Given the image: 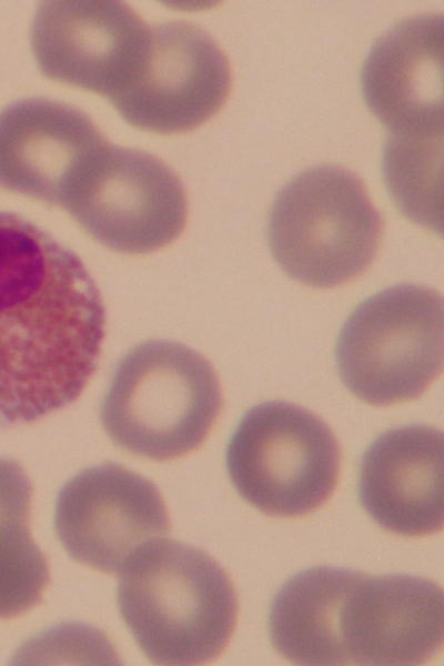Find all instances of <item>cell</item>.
Masks as SVG:
<instances>
[{"mask_svg":"<svg viewBox=\"0 0 444 666\" xmlns=\"http://www.w3.org/2000/svg\"><path fill=\"white\" fill-rule=\"evenodd\" d=\"M120 575V613L151 662L199 665L224 650L238 601L229 576L205 552L161 538Z\"/></svg>","mask_w":444,"mask_h":666,"instance_id":"7a4b0ae2","label":"cell"},{"mask_svg":"<svg viewBox=\"0 0 444 666\" xmlns=\"http://www.w3.org/2000/svg\"><path fill=\"white\" fill-rule=\"evenodd\" d=\"M443 133L389 135L383 174L397 208L412 221L441 233Z\"/></svg>","mask_w":444,"mask_h":666,"instance_id":"e0dca14e","label":"cell"},{"mask_svg":"<svg viewBox=\"0 0 444 666\" xmlns=\"http://www.w3.org/2000/svg\"><path fill=\"white\" fill-rule=\"evenodd\" d=\"M443 592L414 575L356 572L337 612L342 665H418L442 647Z\"/></svg>","mask_w":444,"mask_h":666,"instance_id":"8fae6325","label":"cell"},{"mask_svg":"<svg viewBox=\"0 0 444 666\" xmlns=\"http://www.w3.org/2000/svg\"><path fill=\"white\" fill-rule=\"evenodd\" d=\"M366 105L391 135L443 132V19L414 16L373 44L361 73Z\"/></svg>","mask_w":444,"mask_h":666,"instance_id":"4fadbf2b","label":"cell"},{"mask_svg":"<svg viewBox=\"0 0 444 666\" xmlns=\"http://www.w3.org/2000/svg\"><path fill=\"white\" fill-rule=\"evenodd\" d=\"M154 484L115 463L84 468L59 491L57 536L71 558L120 574L144 548L169 533Z\"/></svg>","mask_w":444,"mask_h":666,"instance_id":"9c48e42d","label":"cell"},{"mask_svg":"<svg viewBox=\"0 0 444 666\" xmlns=\"http://www.w3.org/2000/svg\"><path fill=\"white\" fill-rule=\"evenodd\" d=\"M150 28L127 3L54 0L39 4L30 42L49 79L104 95L124 88L138 71Z\"/></svg>","mask_w":444,"mask_h":666,"instance_id":"30bf717a","label":"cell"},{"mask_svg":"<svg viewBox=\"0 0 444 666\" xmlns=\"http://www.w3.org/2000/svg\"><path fill=\"white\" fill-rule=\"evenodd\" d=\"M230 87L229 62L215 41L195 24L174 21L150 29L138 71L109 101L130 125L171 134L214 115Z\"/></svg>","mask_w":444,"mask_h":666,"instance_id":"ba28073f","label":"cell"},{"mask_svg":"<svg viewBox=\"0 0 444 666\" xmlns=\"http://www.w3.org/2000/svg\"><path fill=\"white\" fill-rule=\"evenodd\" d=\"M382 219L363 182L352 172L317 165L292 178L276 194L268 242L293 280L333 287L361 275L373 262Z\"/></svg>","mask_w":444,"mask_h":666,"instance_id":"277c9868","label":"cell"},{"mask_svg":"<svg viewBox=\"0 0 444 666\" xmlns=\"http://www.w3.org/2000/svg\"><path fill=\"white\" fill-rule=\"evenodd\" d=\"M346 389L372 405L422 395L443 365V301L433 289L397 284L361 302L335 346Z\"/></svg>","mask_w":444,"mask_h":666,"instance_id":"5b68a950","label":"cell"},{"mask_svg":"<svg viewBox=\"0 0 444 666\" xmlns=\"http://www.w3.org/2000/svg\"><path fill=\"white\" fill-rule=\"evenodd\" d=\"M31 484L21 466L0 457V618L37 605L49 583L48 563L28 522Z\"/></svg>","mask_w":444,"mask_h":666,"instance_id":"2e32d148","label":"cell"},{"mask_svg":"<svg viewBox=\"0 0 444 666\" xmlns=\"http://www.w3.org/2000/svg\"><path fill=\"white\" fill-rule=\"evenodd\" d=\"M221 408L218 375L203 355L179 342L149 340L118 362L100 421L124 451L169 461L196 450Z\"/></svg>","mask_w":444,"mask_h":666,"instance_id":"3957f363","label":"cell"},{"mask_svg":"<svg viewBox=\"0 0 444 666\" xmlns=\"http://www.w3.org/2000/svg\"><path fill=\"white\" fill-rule=\"evenodd\" d=\"M225 461L245 502L270 516L295 517L331 496L341 450L320 417L289 402L269 401L243 414L228 442Z\"/></svg>","mask_w":444,"mask_h":666,"instance_id":"8992f818","label":"cell"},{"mask_svg":"<svg viewBox=\"0 0 444 666\" xmlns=\"http://www.w3.org/2000/svg\"><path fill=\"white\" fill-rule=\"evenodd\" d=\"M104 334L102 296L82 260L0 211V426L73 403L98 367Z\"/></svg>","mask_w":444,"mask_h":666,"instance_id":"6da1fadb","label":"cell"},{"mask_svg":"<svg viewBox=\"0 0 444 666\" xmlns=\"http://www.w3.org/2000/svg\"><path fill=\"white\" fill-rule=\"evenodd\" d=\"M107 143L70 104L44 98L13 102L0 112V188L62 206Z\"/></svg>","mask_w":444,"mask_h":666,"instance_id":"7c38bea8","label":"cell"},{"mask_svg":"<svg viewBox=\"0 0 444 666\" xmlns=\"http://www.w3.org/2000/svg\"><path fill=\"white\" fill-rule=\"evenodd\" d=\"M443 434L424 424L381 433L364 452L359 498L387 532L423 536L443 527Z\"/></svg>","mask_w":444,"mask_h":666,"instance_id":"5bb4252c","label":"cell"},{"mask_svg":"<svg viewBox=\"0 0 444 666\" xmlns=\"http://www.w3.org/2000/svg\"><path fill=\"white\" fill-rule=\"evenodd\" d=\"M63 209L99 243L121 253L164 248L183 231L188 202L176 174L157 157L109 142L79 178Z\"/></svg>","mask_w":444,"mask_h":666,"instance_id":"52a82bcc","label":"cell"},{"mask_svg":"<svg viewBox=\"0 0 444 666\" xmlns=\"http://www.w3.org/2000/svg\"><path fill=\"white\" fill-rule=\"evenodd\" d=\"M355 571L315 566L291 576L275 594L269 635L284 658L301 665H341L337 612Z\"/></svg>","mask_w":444,"mask_h":666,"instance_id":"9a60e30c","label":"cell"}]
</instances>
